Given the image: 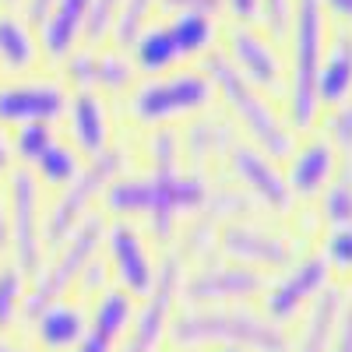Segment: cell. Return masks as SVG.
Here are the masks:
<instances>
[{"mask_svg": "<svg viewBox=\"0 0 352 352\" xmlns=\"http://www.w3.org/2000/svg\"><path fill=\"white\" fill-rule=\"evenodd\" d=\"M131 292L127 289H109L102 292V300L96 307L92 328H85L81 342L74 345V352H113V342L127 324H131Z\"/></svg>", "mask_w": 352, "mask_h": 352, "instance_id": "cell-21", "label": "cell"}, {"mask_svg": "<svg viewBox=\"0 0 352 352\" xmlns=\"http://www.w3.org/2000/svg\"><path fill=\"white\" fill-rule=\"evenodd\" d=\"M204 74H208L212 88L229 102V109L236 113V120L250 134L254 148H261L268 159H289L292 152V127L272 109V102L261 96V88L250 85L236 67L229 64V56L212 50L204 56Z\"/></svg>", "mask_w": 352, "mask_h": 352, "instance_id": "cell-3", "label": "cell"}, {"mask_svg": "<svg viewBox=\"0 0 352 352\" xmlns=\"http://www.w3.org/2000/svg\"><path fill=\"white\" fill-rule=\"evenodd\" d=\"M232 131H229V124H222V120H201V124H194L190 131H187V138L180 141V152H187L197 166L201 162H208V159H215L219 152H226V148H232Z\"/></svg>", "mask_w": 352, "mask_h": 352, "instance_id": "cell-28", "label": "cell"}, {"mask_svg": "<svg viewBox=\"0 0 352 352\" xmlns=\"http://www.w3.org/2000/svg\"><path fill=\"white\" fill-rule=\"evenodd\" d=\"M289 18H292V0H261V21L275 39L289 32Z\"/></svg>", "mask_w": 352, "mask_h": 352, "instance_id": "cell-37", "label": "cell"}, {"mask_svg": "<svg viewBox=\"0 0 352 352\" xmlns=\"http://www.w3.org/2000/svg\"><path fill=\"white\" fill-rule=\"evenodd\" d=\"M166 28L173 36V46H176V53H180V60L208 53L212 43H215V32H219L215 18H208V14H173L166 21Z\"/></svg>", "mask_w": 352, "mask_h": 352, "instance_id": "cell-27", "label": "cell"}, {"mask_svg": "<svg viewBox=\"0 0 352 352\" xmlns=\"http://www.w3.org/2000/svg\"><path fill=\"white\" fill-rule=\"evenodd\" d=\"M229 159H232V173L247 184V190H250V197H257V204H264V208H272V212H289L292 208V190L285 184V176L275 169V162L261 148L232 144Z\"/></svg>", "mask_w": 352, "mask_h": 352, "instance_id": "cell-13", "label": "cell"}, {"mask_svg": "<svg viewBox=\"0 0 352 352\" xmlns=\"http://www.w3.org/2000/svg\"><path fill=\"white\" fill-rule=\"evenodd\" d=\"M328 257L342 268H352V229H335V236L328 240Z\"/></svg>", "mask_w": 352, "mask_h": 352, "instance_id": "cell-40", "label": "cell"}, {"mask_svg": "<svg viewBox=\"0 0 352 352\" xmlns=\"http://www.w3.org/2000/svg\"><path fill=\"white\" fill-rule=\"evenodd\" d=\"M124 166H127V155H124L120 148H106V152H99V155L88 159V166L78 169L74 180L64 184V194L56 197L53 212L46 215L43 243H46V247L64 243L71 232L78 229V222L88 215L92 201H96L99 194H106V187L124 173Z\"/></svg>", "mask_w": 352, "mask_h": 352, "instance_id": "cell-7", "label": "cell"}, {"mask_svg": "<svg viewBox=\"0 0 352 352\" xmlns=\"http://www.w3.org/2000/svg\"><path fill=\"white\" fill-rule=\"evenodd\" d=\"M39 60V46L32 36V21L25 14L0 11V67L8 74H25Z\"/></svg>", "mask_w": 352, "mask_h": 352, "instance_id": "cell-23", "label": "cell"}, {"mask_svg": "<svg viewBox=\"0 0 352 352\" xmlns=\"http://www.w3.org/2000/svg\"><path fill=\"white\" fill-rule=\"evenodd\" d=\"M32 169H36V176H39L43 184H50V187H64V184H71L74 176H78L81 159H78V152L71 148V144H64L60 138H56L50 148L32 162Z\"/></svg>", "mask_w": 352, "mask_h": 352, "instance_id": "cell-29", "label": "cell"}, {"mask_svg": "<svg viewBox=\"0 0 352 352\" xmlns=\"http://www.w3.org/2000/svg\"><path fill=\"white\" fill-rule=\"evenodd\" d=\"M219 352H243V349H240V345H222Z\"/></svg>", "mask_w": 352, "mask_h": 352, "instance_id": "cell-48", "label": "cell"}, {"mask_svg": "<svg viewBox=\"0 0 352 352\" xmlns=\"http://www.w3.org/2000/svg\"><path fill=\"white\" fill-rule=\"evenodd\" d=\"M342 303H345L342 289H331V285L320 289V296L314 300V310L307 317V328H303V338H300L296 352H328L331 335H335V320L342 314Z\"/></svg>", "mask_w": 352, "mask_h": 352, "instance_id": "cell-25", "label": "cell"}, {"mask_svg": "<svg viewBox=\"0 0 352 352\" xmlns=\"http://www.w3.org/2000/svg\"><path fill=\"white\" fill-rule=\"evenodd\" d=\"M25 307V272L18 264L0 268V331H8Z\"/></svg>", "mask_w": 352, "mask_h": 352, "instance_id": "cell-31", "label": "cell"}, {"mask_svg": "<svg viewBox=\"0 0 352 352\" xmlns=\"http://www.w3.org/2000/svg\"><path fill=\"white\" fill-rule=\"evenodd\" d=\"M0 352H21V349H14V345H8V342H0Z\"/></svg>", "mask_w": 352, "mask_h": 352, "instance_id": "cell-47", "label": "cell"}, {"mask_svg": "<svg viewBox=\"0 0 352 352\" xmlns=\"http://www.w3.org/2000/svg\"><path fill=\"white\" fill-rule=\"evenodd\" d=\"M0 247H8V208L0 201Z\"/></svg>", "mask_w": 352, "mask_h": 352, "instance_id": "cell-46", "label": "cell"}, {"mask_svg": "<svg viewBox=\"0 0 352 352\" xmlns=\"http://www.w3.org/2000/svg\"><path fill=\"white\" fill-rule=\"evenodd\" d=\"M328 275H331V268H328V257H307V261H300L296 268H292L282 282H275V289L268 292V317L272 320H289V317H296V310L303 307V303H310V300H317L320 296V289L328 285Z\"/></svg>", "mask_w": 352, "mask_h": 352, "instance_id": "cell-14", "label": "cell"}, {"mask_svg": "<svg viewBox=\"0 0 352 352\" xmlns=\"http://www.w3.org/2000/svg\"><path fill=\"white\" fill-rule=\"evenodd\" d=\"M8 247L25 275H36L43 264V204L39 180L28 169L8 173Z\"/></svg>", "mask_w": 352, "mask_h": 352, "instance_id": "cell-8", "label": "cell"}, {"mask_svg": "<svg viewBox=\"0 0 352 352\" xmlns=\"http://www.w3.org/2000/svg\"><path fill=\"white\" fill-rule=\"evenodd\" d=\"M67 124H71V138L78 144V152H85L88 159L109 148V113L99 92H74L67 99Z\"/></svg>", "mask_w": 352, "mask_h": 352, "instance_id": "cell-18", "label": "cell"}, {"mask_svg": "<svg viewBox=\"0 0 352 352\" xmlns=\"http://www.w3.org/2000/svg\"><path fill=\"white\" fill-rule=\"evenodd\" d=\"M85 335V314L81 307L74 303H50L39 317H36V338L53 349V352H64V349H74Z\"/></svg>", "mask_w": 352, "mask_h": 352, "instance_id": "cell-24", "label": "cell"}, {"mask_svg": "<svg viewBox=\"0 0 352 352\" xmlns=\"http://www.w3.org/2000/svg\"><path fill=\"white\" fill-rule=\"evenodd\" d=\"M64 85H74V92H127L134 85V64L124 50H71L64 56Z\"/></svg>", "mask_w": 352, "mask_h": 352, "instance_id": "cell-11", "label": "cell"}, {"mask_svg": "<svg viewBox=\"0 0 352 352\" xmlns=\"http://www.w3.org/2000/svg\"><path fill=\"white\" fill-rule=\"evenodd\" d=\"M169 338L180 349L240 345L254 352H289L285 335L250 310H187L169 324Z\"/></svg>", "mask_w": 352, "mask_h": 352, "instance_id": "cell-4", "label": "cell"}, {"mask_svg": "<svg viewBox=\"0 0 352 352\" xmlns=\"http://www.w3.org/2000/svg\"><path fill=\"white\" fill-rule=\"evenodd\" d=\"M11 155H14V152H11V141H8L4 134H0V176H4V173L11 169Z\"/></svg>", "mask_w": 352, "mask_h": 352, "instance_id": "cell-45", "label": "cell"}, {"mask_svg": "<svg viewBox=\"0 0 352 352\" xmlns=\"http://www.w3.org/2000/svg\"><path fill=\"white\" fill-rule=\"evenodd\" d=\"M328 134H331L335 152H342L345 159H352V102L335 106L331 120H328Z\"/></svg>", "mask_w": 352, "mask_h": 352, "instance_id": "cell-36", "label": "cell"}, {"mask_svg": "<svg viewBox=\"0 0 352 352\" xmlns=\"http://www.w3.org/2000/svg\"><path fill=\"white\" fill-rule=\"evenodd\" d=\"M88 4H92V0H56L50 8V14L39 25L43 28V53L50 60L60 64L71 50H78V43L85 39Z\"/></svg>", "mask_w": 352, "mask_h": 352, "instance_id": "cell-20", "label": "cell"}, {"mask_svg": "<svg viewBox=\"0 0 352 352\" xmlns=\"http://www.w3.org/2000/svg\"><path fill=\"white\" fill-rule=\"evenodd\" d=\"M155 11H159V0H124L120 14H116V21H113V32H109L116 50H127L144 28H148Z\"/></svg>", "mask_w": 352, "mask_h": 352, "instance_id": "cell-30", "label": "cell"}, {"mask_svg": "<svg viewBox=\"0 0 352 352\" xmlns=\"http://www.w3.org/2000/svg\"><path fill=\"white\" fill-rule=\"evenodd\" d=\"M120 4L124 0H92V4H88V18H85V43L88 46H99V43L109 39L113 21L120 14Z\"/></svg>", "mask_w": 352, "mask_h": 352, "instance_id": "cell-33", "label": "cell"}, {"mask_svg": "<svg viewBox=\"0 0 352 352\" xmlns=\"http://www.w3.org/2000/svg\"><path fill=\"white\" fill-rule=\"evenodd\" d=\"M78 278H85V282H81V285H85V292H96V289H102V285H106V264L92 257V261L85 264V272H81Z\"/></svg>", "mask_w": 352, "mask_h": 352, "instance_id": "cell-42", "label": "cell"}, {"mask_svg": "<svg viewBox=\"0 0 352 352\" xmlns=\"http://www.w3.org/2000/svg\"><path fill=\"white\" fill-rule=\"evenodd\" d=\"M131 56H134V71H144V74H166L173 71L176 64H180V53H176L173 46V36H169V28L166 25H148L144 32L131 43Z\"/></svg>", "mask_w": 352, "mask_h": 352, "instance_id": "cell-26", "label": "cell"}, {"mask_svg": "<svg viewBox=\"0 0 352 352\" xmlns=\"http://www.w3.org/2000/svg\"><path fill=\"white\" fill-rule=\"evenodd\" d=\"M56 141V134H53V124H25V127H18L14 131V141H11V152L21 159V162H28L32 166L50 144Z\"/></svg>", "mask_w": 352, "mask_h": 352, "instance_id": "cell-32", "label": "cell"}, {"mask_svg": "<svg viewBox=\"0 0 352 352\" xmlns=\"http://www.w3.org/2000/svg\"><path fill=\"white\" fill-rule=\"evenodd\" d=\"M328 352H352V303L349 307L342 303V314L335 320V335H331Z\"/></svg>", "mask_w": 352, "mask_h": 352, "instance_id": "cell-39", "label": "cell"}, {"mask_svg": "<svg viewBox=\"0 0 352 352\" xmlns=\"http://www.w3.org/2000/svg\"><path fill=\"white\" fill-rule=\"evenodd\" d=\"M102 236H106V222L99 215H85L71 236L64 243H56V261L50 264V268L36 272V282H32V289H28V296H25L21 314L28 320H36L50 303H56L78 282V275L85 272V264L99 254Z\"/></svg>", "mask_w": 352, "mask_h": 352, "instance_id": "cell-5", "label": "cell"}, {"mask_svg": "<svg viewBox=\"0 0 352 352\" xmlns=\"http://www.w3.org/2000/svg\"><path fill=\"white\" fill-rule=\"evenodd\" d=\"M109 257H113V268L120 275L124 289L134 292V296H148L155 285V268H152L148 250H144L138 229L131 222L109 226Z\"/></svg>", "mask_w": 352, "mask_h": 352, "instance_id": "cell-15", "label": "cell"}, {"mask_svg": "<svg viewBox=\"0 0 352 352\" xmlns=\"http://www.w3.org/2000/svg\"><path fill=\"white\" fill-rule=\"evenodd\" d=\"M324 219L335 229H352V180L349 176L328 187V194H324Z\"/></svg>", "mask_w": 352, "mask_h": 352, "instance_id": "cell-34", "label": "cell"}, {"mask_svg": "<svg viewBox=\"0 0 352 352\" xmlns=\"http://www.w3.org/2000/svg\"><path fill=\"white\" fill-rule=\"evenodd\" d=\"M352 96V28H338L317 74V106H342Z\"/></svg>", "mask_w": 352, "mask_h": 352, "instance_id": "cell-22", "label": "cell"}, {"mask_svg": "<svg viewBox=\"0 0 352 352\" xmlns=\"http://www.w3.org/2000/svg\"><path fill=\"white\" fill-rule=\"evenodd\" d=\"M324 4V11H331L345 28H352V0H320Z\"/></svg>", "mask_w": 352, "mask_h": 352, "instance_id": "cell-44", "label": "cell"}, {"mask_svg": "<svg viewBox=\"0 0 352 352\" xmlns=\"http://www.w3.org/2000/svg\"><path fill=\"white\" fill-rule=\"evenodd\" d=\"M67 113V88L56 78H28L0 88V127L56 124Z\"/></svg>", "mask_w": 352, "mask_h": 352, "instance_id": "cell-9", "label": "cell"}, {"mask_svg": "<svg viewBox=\"0 0 352 352\" xmlns=\"http://www.w3.org/2000/svg\"><path fill=\"white\" fill-rule=\"evenodd\" d=\"M289 78H285V113L289 127L310 131L317 124V74L324 64V4L292 0L289 18Z\"/></svg>", "mask_w": 352, "mask_h": 352, "instance_id": "cell-2", "label": "cell"}, {"mask_svg": "<svg viewBox=\"0 0 352 352\" xmlns=\"http://www.w3.org/2000/svg\"><path fill=\"white\" fill-rule=\"evenodd\" d=\"M53 4H56V0H25V18L39 28V25H43V18L50 14V8H53Z\"/></svg>", "mask_w": 352, "mask_h": 352, "instance_id": "cell-43", "label": "cell"}, {"mask_svg": "<svg viewBox=\"0 0 352 352\" xmlns=\"http://www.w3.org/2000/svg\"><path fill=\"white\" fill-rule=\"evenodd\" d=\"M0 4H4V8H11V4H18V0H0Z\"/></svg>", "mask_w": 352, "mask_h": 352, "instance_id": "cell-49", "label": "cell"}, {"mask_svg": "<svg viewBox=\"0 0 352 352\" xmlns=\"http://www.w3.org/2000/svg\"><path fill=\"white\" fill-rule=\"evenodd\" d=\"M222 8H229L236 25H250L261 18V0H222Z\"/></svg>", "mask_w": 352, "mask_h": 352, "instance_id": "cell-41", "label": "cell"}, {"mask_svg": "<svg viewBox=\"0 0 352 352\" xmlns=\"http://www.w3.org/2000/svg\"><path fill=\"white\" fill-rule=\"evenodd\" d=\"M180 282H184V261L180 254H169L159 272H155V285L152 292L144 296V307L134 320V331L127 335V345L120 352H155L166 324H169V314H173V300L180 292Z\"/></svg>", "mask_w": 352, "mask_h": 352, "instance_id": "cell-10", "label": "cell"}, {"mask_svg": "<svg viewBox=\"0 0 352 352\" xmlns=\"http://www.w3.org/2000/svg\"><path fill=\"white\" fill-rule=\"evenodd\" d=\"M226 56H229V64L257 88L278 92L285 85V67H282L278 50L261 32H254L250 25H232L226 32Z\"/></svg>", "mask_w": 352, "mask_h": 352, "instance_id": "cell-12", "label": "cell"}, {"mask_svg": "<svg viewBox=\"0 0 352 352\" xmlns=\"http://www.w3.org/2000/svg\"><path fill=\"white\" fill-rule=\"evenodd\" d=\"M159 8L169 14H208L215 18L222 11V0H159Z\"/></svg>", "mask_w": 352, "mask_h": 352, "instance_id": "cell-38", "label": "cell"}, {"mask_svg": "<svg viewBox=\"0 0 352 352\" xmlns=\"http://www.w3.org/2000/svg\"><path fill=\"white\" fill-rule=\"evenodd\" d=\"M219 243L229 257L261 264V268H285V264L292 261V247L285 240L268 236L264 229H254V226H240V222L226 226Z\"/></svg>", "mask_w": 352, "mask_h": 352, "instance_id": "cell-19", "label": "cell"}, {"mask_svg": "<svg viewBox=\"0 0 352 352\" xmlns=\"http://www.w3.org/2000/svg\"><path fill=\"white\" fill-rule=\"evenodd\" d=\"M148 159L152 169H180V134L173 127H159L148 138Z\"/></svg>", "mask_w": 352, "mask_h": 352, "instance_id": "cell-35", "label": "cell"}, {"mask_svg": "<svg viewBox=\"0 0 352 352\" xmlns=\"http://www.w3.org/2000/svg\"><path fill=\"white\" fill-rule=\"evenodd\" d=\"M212 81L204 71H166L148 78L131 99V116L144 127H166L180 116L201 113L212 102Z\"/></svg>", "mask_w": 352, "mask_h": 352, "instance_id": "cell-6", "label": "cell"}, {"mask_svg": "<svg viewBox=\"0 0 352 352\" xmlns=\"http://www.w3.org/2000/svg\"><path fill=\"white\" fill-rule=\"evenodd\" d=\"M264 278L250 268H226V264H212L197 275H190L187 282H180L184 296L190 303H219V300H240V296H254L261 292Z\"/></svg>", "mask_w": 352, "mask_h": 352, "instance_id": "cell-16", "label": "cell"}, {"mask_svg": "<svg viewBox=\"0 0 352 352\" xmlns=\"http://www.w3.org/2000/svg\"><path fill=\"white\" fill-rule=\"evenodd\" d=\"M335 169H338V152L335 144L324 138H314L307 141L303 148L289 152V173H285V184L292 194H303L314 197L320 194L331 180H335Z\"/></svg>", "mask_w": 352, "mask_h": 352, "instance_id": "cell-17", "label": "cell"}, {"mask_svg": "<svg viewBox=\"0 0 352 352\" xmlns=\"http://www.w3.org/2000/svg\"><path fill=\"white\" fill-rule=\"evenodd\" d=\"M212 190L194 173L180 169H152L138 180H116L106 187V208L116 215H144L152 222V236L169 240L173 222L180 212H201Z\"/></svg>", "mask_w": 352, "mask_h": 352, "instance_id": "cell-1", "label": "cell"}]
</instances>
